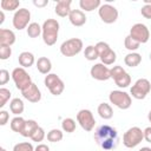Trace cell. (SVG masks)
Listing matches in <instances>:
<instances>
[{"label":"cell","mask_w":151,"mask_h":151,"mask_svg":"<svg viewBox=\"0 0 151 151\" xmlns=\"http://www.w3.org/2000/svg\"><path fill=\"white\" fill-rule=\"evenodd\" d=\"M94 140L104 151H110L117 147L119 136L114 127L110 125H101L94 132Z\"/></svg>","instance_id":"cell-1"},{"label":"cell","mask_w":151,"mask_h":151,"mask_svg":"<svg viewBox=\"0 0 151 151\" xmlns=\"http://www.w3.org/2000/svg\"><path fill=\"white\" fill-rule=\"evenodd\" d=\"M42 40L47 46H53L58 40L59 22L55 19H47L42 24Z\"/></svg>","instance_id":"cell-2"},{"label":"cell","mask_w":151,"mask_h":151,"mask_svg":"<svg viewBox=\"0 0 151 151\" xmlns=\"http://www.w3.org/2000/svg\"><path fill=\"white\" fill-rule=\"evenodd\" d=\"M12 79L15 84V87L18 90H20L21 92L25 91L26 88H28L33 84L31 76L26 72V70L24 67H15L12 71Z\"/></svg>","instance_id":"cell-3"},{"label":"cell","mask_w":151,"mask_h":151,"mask_svg":"<svg viewBox=\"0 0 151 151\" xmlns=\"http://www.w3.org/2000/svg\"><path fill=\"white\" fill-rule=\"evenodd\" d=\"M143 139H144V132L142 131V129L138 126H132L124 133L123 144L126 147L132 149V147H136L137 145H139Z\"/></svg>","instance_id":"cell-4"},{"label":"cell","mask_w":151,"mask_h":151,"mask_svg":"<svg viewBox=\"0 0 151 151\" xmlns=\"http://www.w3.org/2000/svg\"><path fill=\"white\" fill-rule=\"evenodd\" d=\"M109 99H110L111 104H113L114 106H117L120 110H127L132 104L131 96L129 93L124 92V91H120V90L111 91L110 96H109Z\"/></svg>","instance_id":"cell-5"},{"label":"cell","mask_w":151,"mask_h":151,"mask_svg":"<svg viewBox=\"0 0 151 151\" xmlns=\"http://www.w3.org/2000/svg\"><path fill=\"white\" fill-rule=\"evenodd\" d=\"M83 50V40L79 38H71L60 45V53L64 57H74Z\"/></svg>","instance_id":"cell-6"},{"label":"cell","mask_w":151,"mask_h":151,"mask_svg":"<svg viewBox=\"0 0 151 151\" xmlns=\"http://www.w3.org/2000/svg\"><path fill=\"white\" fill-rule=\"evenodd\" d=\"M150 91H151V83L145 78H140L130 88V94L134 99L140 100L144 99L150 93Z\"/></svg>","instance_id":"cell-7"},{"label":"cell","mask_w":151,"mask_h":151,"mask_svg":"<svg viewBox=\"0 0 151 151\" xmlns=\"http://www.w3.org/2000/svg\"><path fill=\"white\" fill-rule=\"evenodd\" d=\"M44 84L53 96H60L65 90L64 81L54 73L47 74L44 79Z\"/></svg>","instance_id":"cell-8"},{"label":"cell","mask_w":151,"mask_h":151,"mask_svg":"<svg viewBox=\"0 0 151 151\" xmlns=\"http://www.w3.org/2000/svg\"><path fill=\"white\" fill-rule=\"evenodd\" d=\"M110 72H111V78L114 80V83H116V85L118 87L125 88V87H127L131 84V77H130V74L122 66H119V65L113 66Z\"/></svg>","instance_id":"cell-9"},{"label":"cell","mask_w":151,"mask_h":151,"mask_svg":"<svg viewBox=\"0 0 151 151\" xmlns=\"http://www.w3.org/2000/svg\"><path fill=\"white\" fill-rule=\"evenodd\" d=\"M77 122L79 123L81 129L87 132L92 131L96 125V119L93 117V113L87 109H83L77 113Z\"/></svg>","instance_id":"cell-10"},{"label":"cell","mask_w":151,"mask_h":151,"mask_svg":"<svg viewBox=\"0 0 151 151\" xmlns=\"http://www.w3.org/2000/svg\"><path fill=\"white\" fill-rule=\"evenodd\" d=\"M99 18L105 24H113L118 19V11L114 6L110 4H104L98 8Z\"/></svg>","instance_id":"cell-11"},{"label":"cell","mask_w":151,"mask_h":151,"mask_svg":"<svg viewBox=\"0 0 151 151\" xmlns=\"http://www.w3.org/2000/svg\"><path fill=\"white\" fill-rule=\"evenodd\" d=\"M129 35L131 38H133L136 41H138L139 44H145L150 39V31L144 24L138 22V24H134L131 27Z\"/></svg>","instance_id":"cell-12"},{"label":"cell","mask_w":151,"mask_h":151,"mask_svg":"<svg viewBox=\"0 0 151 151\" xmlns=\"http://www.w3.org/2000/svg\"><path fill=\"white\" fill-rule=\"evenodd\" d=\"M29 20H31V12L27 8H19L14 13L12 22H13L14 28L20 31V29H24V28L28 27Z\"/></svg>","instance_id":"cell-13"},{"label":"cell","mask_w":151,"mask_h":151,"mask_svg":"<svg viewBox=\"0 0 151 151\" xmlns=\"http://www.w3.org/2000/svg\"><path fill=\"white\" fill-rule=\"evenodd\" d=\"M111 70L101 64V63H98V64H94L91 70H90V73H91V77L96 80H100V81H105V80H109L111 78Z\"/></svg>","instance_id":"cell-14"},{"label":"cell","mask_w":151,"mask_h":151,"mask_svg":"<svg viewBox=\"0 0 151 151\" xmlns=\"http://www.w3.org/2000/svg\"><path fill=\"white\" fill-rule=\"evenodd\" d=\"M21 93H22V97L25 99H27L28 101H31V103H38L41 99V92H40L39 87L34 83L28 88H26L25 91H22Z\"/></svg>","instance_id":"cell-15"},{"label":"cell","mask_w":151,"mask_h":151,"mask_svg":"<svg viewBox=\"0 0 151 151\" xmlns=\"http://www.w3.org/2000/svg\"><path fill=\"white\" fill-rule=\"evenodd\" d=\"M71 4H72L71 0H59V1H57L55 7H54L55 14L61 17V18L68 17L71 11H72L71 9Z\"/></svg>","instance_id":"cell-16"},{"label":"cell","mask_w":151,"mask_h":151,"mask_svg":"<svg viewBox=\"0 0 151 151\" xmlns=\"http://www.w3.org/2000/svg\"><path fill=\"white\" fill-rule=\"evenodd\" d=\"M68 19L70 22L76 27H80L86 22V15L81 9H72L68 15Z\"/></svg>","instance_id":"cell-17"},{"label":"cell","mask_w":151,"mask_h":151,"mask_svg":"<svg viewBox=\"0 0 151 151\" xmlns=\"http://www.w3.org/2000/svg\"><path fill=\"white\" fill-rule=\"evenodd\" d=\"M15 42V34L13 31L7 28L0 29V46H12Z\"/></svg>","instance_id":"cell-18"},{"label":"cell","mask_w":151,"mask_h":151,"mask_svg":"<svg viewBox=\"0 0 151 151\" xmlns=\"http://www.w3.org/2000/svg\"><path fill=\"white\" fill-rule=\"evenodd\" d=\"M37 68L40 73L42 74H50L51 70H52V63L47 57H40L37 60Z\"/></svg>","instance_id":"cell-19"},{"label":"cell","mask_w":151,"mask_h":151,"mask_svg":"<svg viewBox=\"0 0 151 151\" xmlns=\"http://www.w3.org/2000/svg\"><path fill=\"white\" fill-rule=\"evenodd\" d=\"M18 60H19L20 66L24 67V68L31 67V66L34 64V61H35L34 55H33V53H31V52H21V53L19 54Z\"/></svg>","instance_id":"cell-20"},{"label":"cell","mask_w":151,"mask_h":151,"mask_svg":"<svg viewBox=\"0 0 151 151\" xmlns=\"http://www.w3.org/2000/svg\"><path fill=\"white\" fill-rule=\"evenodd\" d=\"M97 111H98L100 118H103V119H105V120L111 119V118L113 117V110H112L111 105L107 104V103H101V104H99Z\"/></svg>","instance_id":"cell-21"},{"label":"cell","mask_w":151,"mask_h":151,"mask_svg":"<svg viewBox=\"0 0 151 151\" xmlns=\"http://www.w3.org/2000/svg\"><path fill=\"white\" fill-rule=\"evenodd\" d=\"M39 127V125H38V123L35 122V120H33V119H28V120H26V123H25V126H24V129H22V131H21V136L22 137H32V134L35 132V130Z\"/></svg>","instance_id":"cell-22"},{"label":"cell","mask_w":151,"mask_h":151,"mask_svg":"<svg viewBox=\"0 0 151 151\" xmlns=\"http://www.w3.org/2000/svg\"><path fill=\"white\" fill-rule=\"evenodd\" d=\"M124 63H125V65L129 66V67H136V66H138V65L142 63V55H140L139 53L131 52V53H129V54L125 55Z\"/></svg>","instance_id":"cell-23"},{"label":"cell","mask_w":151,"mask_h":151,"mask_svg":"<svg viewBox=\"0 0 151 151\" xmlns=\"http://www.w3.org/2000/svg\"><path fill=\"white\" fill-rule=\"evenodd\" d=\"M79 6L85 12H92L93 9H97L101 6L100 0H80Z\"/></svg>","instance_id":"cell-24"},{"label":"cell","mask_w":151,"mask_h":151,"mask_svg":"<svg viewBox=\"0 0 151 151\" xmlns=\"http://www.w3.org/2000/svg\"><path fill=\"white\" fill-rule=\"evenodd\" d=\"M24 109H25V105H24V101L20 99V98H13L9 103V110L15 116H20L22 112H24Z\"/></svg>","instance_id":"cell-25"},{"label":"cell","mask_w":151,"mask_h":151,"mask_svg":"<svg viewBox=\"0 0 151 151\" xmlns=\"http://www.w3.org/2000/svg\"><path fill=\"white\" fill-rule=\"evenodd\" d=\"M99 58L101 60V64H104V65H112L116 61V59H117V54H116V52L112 48H110L104 54H101Z\"/></svg>","instance_id":"cell-26"},{"label":"cell","mask_w":151,"mask_h":151,"mask_svg":"<svg viewBox=\"0 0 151 151\" xmlns=\"http://www.w3.org/2000/svg\"><path fill=\"white\" fill-rule=\"evenodd\" d=\"M25 123H26V120L22 117H20V116L14 117L11 120V129H12V131L18 132V133H21V131H22V129L25 126Z\"/></svg>","instance_id":"cell-27"},{"label":"cell","mask_w":151,"mask_h":151,"mask_svg":"<svg viewBox=\"0 0 151 151\" xmlns=\"http://www.w3.org/2000/svg\"><path fill=\"white\" fill-rule=\"evenodd\" d=\"M26 29H27V35L29 38H38L42 33V27L38 22H31Z\"/></svg>","instance_id":"cell-28"},{"label":"cell","mask_w":151,"mask_h":151,"mask_svg":"<svg viewBox=\"0 0 151 151\" xmlns=\"http://www.w3.org/2000/svg\"><path fill=\"white\" fill-rule=\"evenodd\" d=\"M1 5V8L5 9V11H18L19 6H20V2L18 0H2L0 2Z\"/></svg>","instance_id":"cell-29"},{"label":"cell","mask_w":151,"mask_h":151,"mask_svg":"<svg viewBox=\"0 0 151 151\" xmlns=\"http://www.w3.org/2000/svg\"><path fill=\"white\" fill-rule=\"evenodd\" d=\"M61 129L63 131L67 132V133H72L76 130V120L72 118H65L61 122Z\"/></svg>","instance_id":"cell-30"},{"label":"cell","mask_w":151,"mask_h":151,"mask_svg":"<svg viewBox=\"0 0 151 151\" xmlns=\"http://www.w3.org/2000/svg\"><path fill=\"white\" fill-rule=\"evenodd\" d=\"M84 55H85V58H86L87 60H90V61H93V60H96L97 58H99L98 51H97L96 46H93V45H88V46L85 48Z\"/></svg>","instance_id":"cell-31"},{"label":"cell","mask_w":151,"mask_h":151,"mask_svg":"<svg viewBox=\"0 0 151 151\" xmlns=\"http://www.w3.org/2000/svg\"><path fill=\"white\" fill-rule=\"evenodd\" d=\"M64 134L59 129H52L48 133H47V140L51 143H58L63 139Z\"/></svg>","instance_id":"cell-32"},{"label":"cell","mask_w":151,"mask_h":151,"mask_svg":"<svg viewBox=\"0 0 151 151\" xmlns=\"http://www.w3.org/2000/svg\"><path fill=\"white\" fill-rule=\"evenodd\" d=\"M124 46H125V48L129 50V51H136V50L139 48L140 44H139L138 41H136L133 38H131L130 35H127V37L125 38V40H124Z\"/></svg>","instance_id":"cell-33"},{"label":"cell","mask_w":151,"mask_h":151,"mask_svg":"<svg viewBox=\"0 0 151 151\" xmlns=\"http://www.w3.org/2000/svg\"><path fill=\"white\" fill-rule=\"evenodd\" d=\"M11 91L8 88H5V87H1L0 88V107H4L6 105V103L11 99Z\"/></svg>","instance_id":"cell-34"},{"label":"cell","mask_w":151,"mask_h":151,"mask_svg":"<svg viewBox=\"0 0 151 151\" xmlns=\"http://www.w3.org/2000/svg\"><path fill=\"white\" fill-rule=\"evenodd\" d=\"M13 151H34V147L31 143L28 142H22V143H18L14 145Z\"/></svg>","instance_id":"cell-35"},{"label":"cell","mask_w":151,"mask_h":151,"mask_svg":"<svg viewBox=\"0 0 151 151\" xmlns=\"http://www.w3.org/2000/svg\"><path fill=\"white\" fill-rule=\"evenodd\" d=\"M44 138H45V131H44V129H42L41 126H39V127L35 130V132L32 134V137H31V139H32L33 142H37V143L42 142Z\"/></svg>","instance_id":"cell-36"},{"label":"cell","mask_w":151,"mask_h":151,"mask_svg":"<svg viewBox=\"0 0 151 151\" xmlns=\"http://www.w3.org/2000/svg\"><path fill=\"white\" fill-rule=\"evenodd\" d=\"M12 55V48L9 46H0V59L6 60Z\"/></svg>","instance_id":"cell-37"},{"label":"cell","mask_w":151,"mask_h":151,"mask_svg":"<svg viewBox=\"0 0 151 151\" xmlns=\"http://www.w3.org/2000/svg\"><path fill=\"white\" fill-rule=\"evenodd\" d=\"M96 48H97V51H98V54H99V57L101 55V54H104L106 51H109L111 47H110V45L107 44V42H104V41H99V42H97L96 45Z\"/></svg>","instance_id":"cell-38"},{"label":"cell","mask_w":151,"mask_h":151,"mask_svg":"<svg viewBox=\"0 0 151 151\" xmlns=\"http://www.w3.org/2000/svg\"><path fill=\"white\" fill-rule=\"evenodd\" d=\"M140 13L145 19H151V5L145 4L142 8H140Z\"/></svg>","instance_id":"cell-39"},{"label":"cell","mask_w":151,"mask_h":151,"mask_svg":"<svg viewBox=\"0 0 151 151\" xmlns=\"http://www.w3.org/2000/svg\"><path fill=\"white\" fill-rule=\"evenodd\" d=\"M9 80V72L5 68L0 71V85H5Z\"/></svg>","instance_id":"cell-40"},{"label":"cell","mask_w":151,"mask_h":151,"mask_svg":"<svg viewBox=\"0 0 151 151\" xmlns=\"http://www.w3.org/2000/svg\"><path fill=\"white\" fill-rule=\"evenodd\" d=\"M8 119H9L8 112L5 111V110H1V111H0V125H1V126L6 125L7 122H8Z\"/></svg>","instance_id":"cell-41"},{"label":"cell","mask_w":151,"mask_h":151,"mask_svg":"<svg viewBox=\"0 0 151 151\" xmlns=\"http://www.w3.org/2000/svg\"><path fill=\"white\" fill-rule=\"evenodd\" d=\"M143 132H144V139H145L147 143H151V126L146 127Z\"/></svg>","instance_id":"cell-42"},{"label":"cell","mask_w":151,"mask_h":151,"mask_svg":"<svg viewBox=\"0 0 151 151\" xmlns=\"http://www.w3.org/2000/svg\"><path fill=\"white\" fill-rule=\"evenodd\" d=\"M47 4H48L47 0H38V1L34 0V1H33V5L37 6V7H44V6H46Z\"/></svg>","instance_id":"cell-43"},{"label":"cell","mask_w":151,"mask_h":151,"mask_svg":"<svg viewBox=\"0 0 151 151\" xmlns=\"http://www.w3.org/2000/svg\"><path fill=\"white\" fill-rule=\"evenodd\" d=\"M34 151H50V147L46 144H38Z\"/></svg>","instance_id":"cell-44"},{"label":"cell","mask_w":151,"mask_h":151,"mask_svg":"<svg viewBox=\"0 0 151 151\" xmlns=\"http://www.w3.org/2000/svg\"><path fill=\"white\" fill-rule=\"evenodd\" d=\"M5 21V13L4 11H0V25H2Z\"/></svg>","instance_id":"cell-45"},{"label":"cell","mask_w":151,"mask_h":151,"mask_svg":"<svg viewBox=\"0 0 151 151\" xmlns=\"http://www.w3.org/2000/svg\"><path fill=\"white\" fill-rule=\"evenodd\" d=\"M139 151H151V147H147V146H144V147H142Z\"/></svg>","instance_id":"cell-46"},{"label":"cell","mask_w":151,"mask_h":151,"mask_svg":"<svg viewBox=\"0 0 151 151\" xmlns=\"http://www.w3.org/2000/svg\"><path fill=\"white\" fill-rule=\"evenodd\" d=\"M147 119H149V122L151 123V111H150V112L147 113Z\"/></svg>","instance_id":"cell-47"},{"label":"cell","mask_w":151,"mask_h":151,"mask_svg":"<svg viewBox=\"0 0 151 151\" xmlns=\"http://www.w3.org/2000/svg\"><path fill=\"white\" fill-rule=\"evenodd\" d=\"M144 4H149V5H151V0H144Z\"/></svg>","instance_id":"cell-48"},{"label":"cell","mask_w":151,"mask_h":151,"mask_svg":"<svg viewBox=\"0 0 151 151\" xmlns=\"http://www.w3.org/2000/svg\"><path fill=\"white\" fill-rule=\"evenodd\" d=\"M0 151H7V150H5L4 147H1V149H0Z\"/></svg>","instance_id":"cell-49"},{"label":"cell","mask_w":151,"mask_h":151,"mask_svg":"<svg viewBox=\"0 0 151 151\" xmlns=\"http://www.w3.org/2000/svg\"><path fill=\"white\" fill-rule=\"evenodd\" d=\"M150 60H151V53H150Z\"/></svg>","instance_id":"cell-50"}]
</instances>
